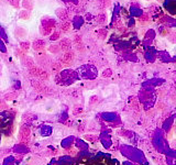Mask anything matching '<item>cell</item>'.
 I'll return each instance as SVG.
<instances>
[{
	"instance_id": "5b68a950",
	"label": "cell",
	"mask_w": 176,
	"mask_h": 165,
	"mask_svg": "<svg viewBox=\"0 0 176 165\" xmlns=\"http://www.w3.org/2000/svg\"><path fill=\"white\" fill-rule=\"evenodd\" d=\"M44 46H45V42H44L43 40H36V41H34V43H33V47L35 50H41L43 49Z\"/></svg>"
},
{
	"instance_id": "9c48e42d",
	"label": "cell",
	"mask_w": 176,
	"mask_h": 165,
	"mask_svg": "<svg viewBox=\"0 0 176 165\" xmlns=\"http://www.w3.org/2000/svg\"><path fill=\"white\" fill-rule=\"evenodd\" d=\"M41 32H42V34L43 35H47V34H50V33L52 32V29H50V28H46V27H41Z\"/></svg>"
},
{
	"instance_id": "8992f818",
	"label": "cell",
	"mask_w": 176,
	"mask_h": 165,
	"mask_svg": "<svg viewBox=\"0 0 176 165\" xmlns=\"http://www.w3.org/2000/svg\"><path fill=\"white\" fill-rule=\"evenodd\" d=\"M56 13H57V16H58L60 19H62V20H66V19L68 18V13H67L65 10H57Z\"/></svg>"
},
{
	"instance_id": "7a4b0ae2",
	"label": "cell",
	"mask_w": 176,
	"mask_h": 165,
	"mask_svg": "<svg viewBox=\"0 0 176 165\" xmlns=\"http://www.w3.org/2000/svg\"><path fill=\"white\" fill-rule=\"evenodd\" d=\"M60 46L62 47V50H64V51H67V50L71 49L72 44H71V41L68 40V38H63L62 41H60Z\"/></svg>"
},
{
	"instance_id": "4fadbf2b",
	"label": "cell",
	"mask_w": 176,
	"mask_h": 165,
	"mask_svg": "<svg viewBox=\"0 0 176 165\" xmlns=\"http://www.w3.org/2000/svg\"><path fill=\"white\" fill-rule=\"evenodd\" d=\"M148 20H150V16H148V14H143V16H141L139 18V21H142V22H148Z\"/></svg>"
},
{
	"instance_id": "7c38bea8",
	"label": "cell",
	"mask_w": 176,
	"mask_h": 165,
	"mask_svg": "<svg viewBox=\"0 0 176 165\" xmlns=\"http://www.w3.org/2000/svg\"><path fill=\"white\" fill-rule=\"evenodd\" d=\"M20 18H21V19H29V18H30V13H29L27 10L23 11V12L20 13Z\"/></svg>"
},
{
	"instance_id": "ba28073f",
	"label": "cell",
	"mask_w": 176,
	"mask_h": 165,
	"mask_svg": "<svg viewBox=\"0 0 176 165\" xmlns=\"http://www.w3.org/2000/svg\"><path fill=\"white\" fill-rule=\"evenodd\" d=\"M23 8H24L25 10H31L33 8V5L29 1V0H24V2H23Z\"/></svg>"
},
{
	"instance_id": "3957f363",
	"label": "cell",
	"mask_w": 176,
	"mask_h": 165,
	"mask_svg": "<svg viewBox=\"0 0 176 165\" xmlns=\"http://www.w3.org/2000/svg\"><path fill=\"white\" fill-rule=\"evenodd\" d=\"M97 21L100 24H106L107 21H108V16H107V13L106 12H100L98 16H97Z\"/></svg>"
},
{
	"instance_id": "2e32d148",
	"label": "cell",
	"mask_w": 176,
	"mask_h": 165,
	"mask_svg": "<svg viewBox=\"0 0 176 165\" xmlns=\"http://www.w3.org/2000/svg\"><path fill=\"white\" fill-rule=\"evenodd\" d=\"M21 47H22V49H24V50H28L29 47H30V42H28V41H25V42H22Z\"/></svg>"
},
{
	"instance_id": "6da1fadb",
	"label": "cell",
	"mask_w": 176,
	"mask_h": 165,
	"mask_svg": "<svg viewBox=\"0 0 176 165\" xmlns=\"http://www.w3.org/2000/svg\"><path fill=\"white\" fill-rule=\"evenodd\" d=\"M110 5H111L110 0H97V6H98L99 9H101V10L107 9L108 7H110Z\"/></svg>"
},
{
	"instance_id": "277c9868",
	"label": "cell",
	"mask_w": 176,
	"mask_h": 165,
	"mask_svg": "<svg viewBox=\"0 0 176 165\" xmlns=\"http://www.w3.org/2000/svg\"><path fill=\"white\" fill-rule=\"evenodd\" d=\"M71 28H72V24H71V22H68V21L62 22V24L60 25V31H63V32H68V31L71 30Z\"/></svg>"
},
{
	"instance_id": "5bb4252c",
	"label": "cell",
	"mask_w": 176,
	"mask_h": 165,
	"mask_svg": "<svg viewBox=\"0 0 176 165\" xmlns=\"http://www.w3.org/2000/svg\"><path fill=\"white\" fill-rule=\"evenodd\" d=\"M50 51H51V52H53V53H57V52L60 51V46H57V45H53V46H51V47H50Z\"/></svg>"
},
{
	"instance_id": "52a82bcc",
	"label": "cell",
	"mask_w": 176,
	"mask_h": 165,
	"mask_svg": "<svg viewBox=\"0 0 176 165\" xmlns=\"http://www.w3.org/2000/svg\"><path fill=\"white\" fill-rule=\"evenodd\" d=\"M97 35H98L100 38H104L107 36V30H104V29H100L97 31Z\"/></svg>"
},
{
	"instance_id": "e0dca14e",
	"label": "cell",
	"mask_w": 176,
	"mask_h": 165,
	"mask_svg": "<svg viewBox=\"0 0 176 165\" xmlns=\"http://www.w3.org/2000/svg\"><path fill=\"white\" fill-rule=\"evenodd\" d=\"M161 1H162V0H161Z\"/></svg>"
},
{
	"instance_id": "9a60e30c",
	"label": "cell",
	"mask_w": 176,
	"mask_h": 165,
	"mask_svg": "<svg viewBox=\"0 0 176 165\" xmlns=\"http://www.w3.org/2000/svg\"><path fill=\"white\" fill-rule=\"evenodd\" d=\"M58 38H60V32H54L52 35H51V38H51L52 41H55V40H57Z\"/></svg>"
},
{
	"instance_id": "30bf717a",
	"label": "cell",
	"mask_w": 176,
	"mask_h": 165,
	"mask_svg": "<svg viewBox=\"0 0 176 165\" xmlns=\"http://www.w3.org/2000/svg\"><path fill=\"white\" fill-rule=\"evenodd\" d=\"M74 58V53L73 52H67L65 54V56H64V60H66V62H69V60H72Z\"/></svg>"
},
{
	"instance_id": "8fae6325",
	"label": "cell",
	"mask_w": 176,
	"mask_h": 165,
	"mask_svg": "<svg viewBox=\"0 0 176 165\" xmlns=\"http://www.w3.org/2000/svg\"><path fill=\"white\" fill-rule=\"evenodd\" d=\"M9 3L12 5L14 8H19V5H20V0H8Z\"/></svg>"
}]
</instances>
